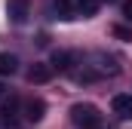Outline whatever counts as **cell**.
<instances>
[{"instance_id": "cell-1", "label": "cell", "mask_w": 132, "mask_h": 129, "mask_svg": "<svg viewBox=\"0 0 132 129\" xmlns=\"http://www.w3.org/2000/svg\"><path fill=\"white\" fill-rule=\"evenodd\" d=\"M71 120L77 123L80 129H101V111L95 104H89V101H77L74 108H71Z\"/></svg>"}, {"instance_id": "cell-2", "label": "cell", "mask_w": 132, "mask_h": 129, "mask_svg": "<svg viewBox=\"0 0 132 129\" xmlns=\"http://www.w3.org/2000/svg\"><path fill=\"white\" fill-rule=\"evenodd\" d=\"M31 15V0H6V19L12 25H25Z\"/></svg>"}, {"instance_id": "cell-3", "label": "cell", "mask_w": 132, "mask_h": 129, "mask_svg": "<svg viewBox=\"0 0 132 129\" xmlns=\"http://www.w3.org/2000/svg\"><path fill=\"white\" fill-rule=\"evenodd\" d=\"M43 114H46L43 98H28V101L22 104V120H25V123H40Z\"/></svg>"}, {"instance_id": "cell-4", "label": "cell", "mask_w": 132, "mask_h": 129, "mask_svg": "<svg viewBox=\"0 0 132 129\" xmlns=\"http://www.w3.org/2000/svg\"><path fill=\"white\" fill-rule=\"evenodd\" d=\"M19 120H22V104H19V98L3 101V108H0V123H3V126H19Z\"/></svg>"}, {"instance_id": "cell-5", "label": "cell", "mask_w": 132, "mask_h": 129, "mask_svg": "<svg viewBox=\"0 0 132 129\" xmlns=\"http://www.w3.org/2000/svg\"><path fill=\"white\" fill-rule=\"evenodd\" d=\"M52 64L49 62H34L31 68H28V83H49L52 80Z\"/></svg>"}, {"instance_id": "cell-6", "label": "cell", "mask_w": 132, "mask_h": 129, "mask_svg": "<svg viewBox=\"0 0 132 129\" xmlns=\"http://www.w3.org/2000/svg\"><path fill=\"white\" fill-rule=\"evenodd\" d=\"M111 111H114L120 120H132V95H129V92L114 95V101H111Z\"/></svg>"}, {"instance_id": "cell-7", "label": "cell", "mask_w": 132, "mask_h": 129, "mask_svg": "<svg viewBox=\"0 0 132 129\" xmlns=\"http://www.w3.org/2000/svg\"><path fill=\"white\" fill-rule=\"evenodd\" d=\"M49 64H52V71H59V74H68V71L74 68V55H71V52H55Z\"/></svg>"}, {"instance_id": "cell-8", "label": "cell", "mask_w": 132, "mask_h": 129, "mask_svg": "<svg viewBox=\"0 0 132 129\" xmlns=\"http://www.w3.org/2000/svg\"><path fill=\"white\" fill-rule=\"evenodd\" d=\"M19 71V59L12 52H0V77H9Z\"/></svg>"}, {"instance_id": "cell-9", "label": "cell", "mask_w": 132, "mask_h": 129, "mask_svg": "<svg viewBox=\"0 0 132 129\" xmlns=\"http://www.w3.org/2000/svg\"><path fill=\"white\" fill-rule=\"evenodd\" d=\"M114 37H120V40H132V31H129V28H123V25H117V28H114Z\"/></svg>"}, {"instance_id": "cell-10", "label": "cell", "mask_w": 132, "mask_h": 129, "mask_svg": "<svg viewBox=\"0 0 132 129\" xmlns=\"http://www.w3.org/2000/svg\"><path fill=\"white\" fill-rule=\"evenodd\" d=\"M123 15H126V22L132 25V0H126V3H123Z\"/></svg>"}, {"instance_id": "cell-11", "label": "cell", "mask_w": 132, "mask_h": 129, "mask_svg": "<svg viewBox=\"0 0 132 129\" xmlns=\"http://www.w3.org/2000/svg\"><path fill=\"white\" fill-rule=\"evenodd\" d=\"M3 98H6V86L0 83V101H3Z\"/></svg>"}]
</instances>
